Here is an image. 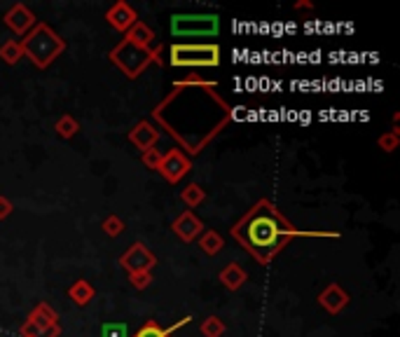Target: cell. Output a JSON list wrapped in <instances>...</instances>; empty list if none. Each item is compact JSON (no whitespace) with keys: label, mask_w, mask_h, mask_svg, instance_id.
I'll list each match as a JSON object with an SVG mask.
<instances>
[{"label":"cell","mask_w":400,"mask_h":337,"mask_svg":"<svg viewBox=\"0 0 400 337\" xmlns=\"http://www.w3.org/2000/svg\"><path fill=\"white\" fill-rule=\"evenodd\" d=\"M21 337H59V314H56L47 302H40L28 314L26 323L19 328Z\"/></svg>","instance_id":"cell-7"},{"label":"cell","mask_w":400,"mask_h":337,"mask_svg":"<svg viewBox=\"0 0 400 337\" xmlns=\"http://www.w3.org/2000/svg\"><path fill=\"white\" fill-rule=\"evenodd\" d=\"M19 45L24 56H28L38 68H49L66 52V40L47 24H36L24 40H19Z\"/></svg>","instance_id":"cell-3"},{"label":"cell","mask_w":400,"mask_h":337,"mask_svg":"<svg viewBox=\"0 0 400 337\" xmlns=\"http://www.w3.org/2000/svg\"><path fill=\"white\" fill-rule=\"evenodd\" d=\"M108 59H110V64L115 68H119V71H122L129 80H136L150 64H157V66L164 64L162 61V45L150 47V49H143V47H139V45L129 43L127 38H122L119 40V45H115V47L110 49Z\"/></svg>","instance_id":"cell-4"},{"label":"cell","mask_w":400,"mask_h":337,"mask_svg":"<svg viewBox=\"0 0 400 337\" xmlns=\"http://www.w3.org/2000/svg\"><path fill=\"white\" fill-rule=\"evenodd\" d=\"M204 230H207V225H204V220L199 218L194 211H183L178 218L171 222V232H174L183 244L197 242Z\"/></svg>","instance_id":"cell-10"},{"label":"cell","mask_w":400,"mask_h":337,"mask_svg":"<svg viewBox=\"0 0 400 337\" xmlns=\"http://www.w3.org/2000/svg\"><path fill=\"white\" fill-rule=\"evenodd\" d=\"M190 321H192V316H183L178 323L169 325V328H162V325H159L157 321H152V318H150V321H145L134 335H129V337H171V335L176 333V330H180L183 325H187Z\"/></svg>","instance_id":"cell-15"},{"label":"cell","mask_w":400,"mask_h":337,"mask_svg":"<svg viewBox=\"0 0 400 337\" xmlns=\"http://www.w3.org/2000/svg\"><path fill=\"white\" fill-rule=\"evenodd\" d=\"M124 38H127L129 43L139 45V47H143V49H150V47H152V43H155V31H152L150 26L143 24V21L139 19L134 26L129 28L127 33H124Z\"/></svg>","instance_id":"cell-17"},{"label":"cell","mask_w":400,"mask_h":337,"mask_svg":"<svg viewBox=\"0 0 400 337\" xmlns=\"http://www.w3.org/2000/svg\"><path fill=\"white\" fill-rule=\"evenodd\" d=\"M129 281H131V286H134L136 290H145V288H150V283H152V272L129 274Z\"/></svg>","instance_id":"cell-28"},{"label":"cell","mask_w":400,"mask_h":337,"mask_svg":"<svg viewBox=\"0 0 400 337\" xmlns=\"http://www.w3.org/2000/svg\"><path fill=\"white\" fill-rule=\"evenodd\" d=\"M54 131H56V134H59L64 141H71L73 136H78V131H80L78 117H73V115H61L59 119H56Z\"/></svg>","instance_id":"cell-22"},{"label":"cell","mask_w":400,"mask_h":337,"mask_svg":"<svg viewBox=\"0 0 400 337\" xmlns=\"http://www.w3.org/2000/svg\"><path fill=\"white\" fill-rule=\"evenodd\" d=\"M349 302H351V298H349V293L337 281L328 283L321 293H318V305H321L328 314H333V316H337L342 310H346Z\"/></svg>","instance_id":"cell-13"},{"label":"cell","mask_w":400,"mask_h":337,"mask_svg":"<svg viewBox=\"0 0 400 337\" xmlns=\"http://www.w3.org/2000/svg\"><path fill=\"white\" fill-rule=\"evenodd\" d=\"M124 227H127V225H124V220L119 218V216H115V213L106 216L104 222H101V230H104L108 237H119V234L124 232Z\"/></svg>","instance_id":"cell-25"},{"label":"cell","mask_w":400,"mask_h":337,"mask_svg":"<svg viewBox=\"0 0 400 337\" xmlns=\"http://www.w3.org/2000/svg\"><path fill=\"white\" fill-rule=\"evenodd\" d=\"M141 162H143V167L157 171L159 162H162V150H157V148H150V150H145V152L141 155Z\"/></svg>","instance_id":"cell-27"},{"label":"cell","mask_w":400,"mask_h":337,"mask_svg":"<svg viewBox=\"0 0 400 337\" xmlns=\"http://www.w3.org/2000/svg\"><path fill=\"white\" fill-rule=\"evenodd\" d=\"M197 244H199V248H202L204 253L211 255V258H213V255H218L220 251L225 248V239H222L215 230H204L202 237L197 239Z\"/></svg>","instance_id":"cell-20"},{"label":"cell","mask_w":400,"mask_h":337,"mask_svg":"<svg viewBox=\"0 0 400 337\" xmlns=\"http://www.w3.org/2000/svg\"><path fill=\"white\" fill-rule=\"evenodd\" d=\"M377 146H379L384 152H393V150H398V146H400V129H398V127H393L391 131H386V134H381L379 139H377Z\"/></svg>","instance_id":"cell-24"},{"label":"cell","mask_w":400,"mask_h":337,"mask_svg":"<svg viewBox=\"0 0 400 337\" xmlns=\"http://www.w3.org/2000/svg\"><path fill=\"white\" fill-rule=\"evenodd\" d=\"M119 265L124 267L129 274L136 272H152L157 267V255L152 253L150 248L145 246L143 242H136L119 255Z\"/></svg>","instance_id":"cell-9"},{"label":"cell","mask_w":400,"mask_h":337,"mask_svg":"<svg viewBox=\"0 0 400 337\" xmlns=\"http://www.w3.org/2000/svg\"><path fill=\"white\" fill-rule=\"evenodd\" d=\"M232 237L246 253H250L258 265H270L274 255L285 244L300 237H330L337 239V232H305L297 230L270 199H260L237 225H232Z\"/></svg>","instance_id":"cell-2"},{"label":"cell","mask_w":400,"mask_h":337,"mask_svg":"<svg viewBox=\"0 0 400 337\" xmlns=\"http://www.w3.org/2000/svg\"><path fill=\"white\" fill-rule=\"evenodd\" d=\"M220 33L218 14H174L171 36L174 38H215Z\"/></svg>","instance_id":"cell-6"},{"label":"cell","mask_w":400,"mask_h":337,"mask_svg":"<svg viewBox=\"0 0 400 337\" xmlns=\"http://www.w3.org/2000/svg\"><path fill=\"white\" fill-rule=\"evenodd\" d=\"M106 21L115 28L117 33H127L131 26L139 21V14H136V10L131 8L129 3H124V0H119L113 8H108L106 12Z\"/></svg>","instance_id":"cell-14"},{"label":"cell","mask_w":400,"mask_h":337,"mask_svg":"<svg viewBox=\"0 0 400 337\" xmlns=\"http://www.w3.org/2000/svg\"><path fill=\"white\" fill-rule=\"evenodd\" d=\"M295 10H314V3L311 0H300V3H295Z\"/></svg>","instance_id":"cell-30"},{"label":"cell","mask_w":400,"mask_h":337,"mask_svg":"<svg viewBox=\"0 0 400 337\" xmlns=\"http://www.w3.org/2000/svg\"><path fill=\"white\" fill-rule=\"evenodd\" d=\"M199 330H202L204 337H222L227 330V325L220 316H207L202 321V325H199Z\"/></svg>","instance_id":"cell-23"},{"label":"cell","mask_w":400,"mask_h":337,"mask_svg":"<svg viewBox=\"0 0 400 337\" xmlns=\"http://www.w3.org/2000/svg\"><path fill=\"white\" fill-rule=\"evenodd\" d=\"M218 281L225 286L227 290L234 293V290H239L246 281H248V274H246V270L239 262H230V265H225L218 272Z\"/></svg>","instance_id":"cell-16"},{"label":"cell","mask_w":400,"mask_h":337,"mask_svg":"<svg viewBox=\"0 0 400 337\" xmlns=\"http://www.w3.org/2000/svg\"><path fill=\"white\" fill-rule=\"evenodd\" d=\"M215 89L218 87L211 80L204 84L174 82V91L152 111L159 127L178 141L183 152L199 155L232 119V108Z\"/></svg>","instance_id":"cell-1"},{"label":"cell","mask_w":400,"mask_h":337,"mask_svg":"<svg viewBox=\"0 0 400 337\" xmlns=\"http://www.w3.org/2000/svg\"><path fill=\"white\" fill-rule=\"evenodd\" d=\"M12 211H14V204H12V199H10V197H5V195H0V220L10 218V216H12Z\"/></svg>","instance_id":"cell-29"},{"label":"cell","mask_w":400,"mask_h":337,"mask_svg":"<svg viewBox=\"0 0 400 337\" xmlns=\"http://www.w3.org/2000/svg\"><path fill=\"white\" fill-rule=\"evenodd\" d=\"M169 64L174 68H218L220 47L215 43H174L169 47Z\"/></svg>","instance_id":"cell-5"},{"label":"cell","mask_w":400,"mask_h":337,"mask_svg":"<svg viewBox=\"0 0 400 337\" xmlns=\"http://www.w3.org/2000/svg\"><path fill=\"white\" fill-rule=\"evenodd\" d=\"M190 169H192L190 157H187L180 148H171V150L162 152V162H159V167H157V171L171 183V185L180 183L187 174H190Z\"/></svg>","instance_id":"cell-8"},{"label":"cell","mask_w":400,"mask_h":337,"mask_svg":"<svg viewBox=\"0 0 400 337\" xmlns=\"http://www.w3.org/2000/svg\"><path fill=\"white\" fill-rule=\"evenodd\" d=\"M180 199H183V204L187 207V211H192V209L202 207V204L207 202V190H204L199 183H187V185L183 187V192H180Z\"/></svg>","instance_id":"cell-19"},{"label":"cell","mask_w":400,"mask_h":337,"mask_svg":"<svg viewBox=\"0 0 400 337\" xmlns=\"http://www.w3.org/2000/svg\"><path fill=\"white\" fill-rule=\"evenodd\" d=\"M101 337H129V325L124 321H108L101 325Z\"/></svg>","instance_id":"cell-26"},{"label":"cell","mask_w":400,"mask_h":337,"mask_svg":"<svg viewBox=\"0 0 400 337\" xmlns=\"http://www.w3.org/2000/svg\"><path fill=\"white\" fill-rule=\"evenodd\" d=\"M24 59V52H21L19 40H8V43L0 45V61L8 66H16Z\"/></svg>","instance_id":"cell-21"},{"label":"cell","mask_w":400,"mask_h":337,"mask_svg":"<svg viewBox=\"0 0 400 337\" xmlns=\"http://www.w3.org/2000/svg\"><path fill=\"white\" fill-rule=\"evenodd\" d=\"M159 139H162V131H159V127H155L152 122H148V119L134 124L129 131V143L143 152L150 150V148H157Z\"/></svg>","instance_id":"cell-12"},{"label":"cell","mask_w":400,"mask_h":337,"mask_svg":"<svg viewBox=\"0 0 400 337\" xmlns=\"http://www.w3.org/2000/svg\"><path fill=\"white\" fill-rule=\"evenodd\" d=\"M5 26L10 28L12 33H16V36H26L28 31H33V26L38 24L36 14H33L31 8H26L24 3H14L12 8L5 12L3 16Z\"/></svg>","instance_id":"cell-11"},{"label":"cell","mask_w":400,"mask_h":337,"mask_svg":"<svg viewBox=\"0 0 400 337\" xmlns=\"http://www.w3.org/2000/svg\"><path fill=\"white\" fill-rule=\"evenodd\" d=\"M94 295H96V290L87 279H78V281H73V286L68 288V298H71L73 305H78V307H87L89 302L94 300Z\"/></svg>","instance_id":"cell-18"}]
</instances>
